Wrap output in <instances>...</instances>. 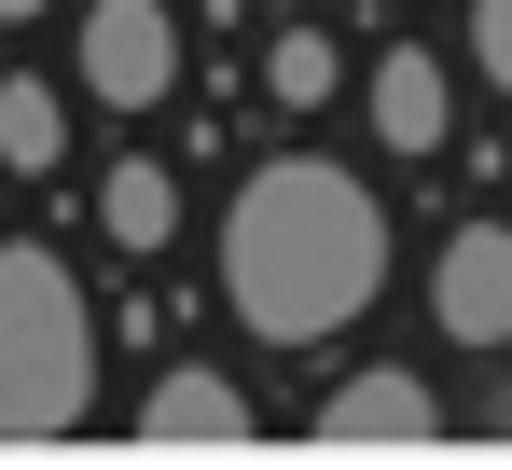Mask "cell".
Wrapping results in <instances>:
<instances>
[{
	"instance_id": "9",
	"label": "cell",
	"mask_w": 512,
	"mask_h": 470,
	"mask_svg": "<svg viewBox=\"0 0 512 470\" xmlns=\"http://www.w3.org/2000/svg\"><path fill=\"white\" fill-rule=\"evenodd\" d=\"M0 166H14V180H56V166H70V111H56V83H0Z\"/></svg>"
},
{
	"instance_id": "6",
	"label": "cell",
	"mask_w": 512,
	"mask_h": 470,
	"mask_svg": "<svg viewBox=\"0 0 512 470\" xmlns=\"http://www.w3.org/2000/svg\"><path fill=\"white\" fill-rule=\"evenodd\" d=\"M319 443H346V457H416V443H443V401H429L402 360H374V374H346V388L319 401Z\"/></svg>"
},
{
	"instance_id": "13",
	"label": "cell",
	"mask_w": 512,
	"mask_h": 470,
	"mask_svg": "<svg viewBox=\"0 0 512 470\" xmlns=\"http://www.w3.org/2000/svg\"><path fill=\"white\" fill-rule=\"evenodd\" d=\"M14 14H42V0H0V28H14Z\"/></svg>"
},
{
	"instance_id": "1",
	"label": "cell",
	"mask_w": 512,
	"mask_h": 470,
	"mask_svg": "<svg viewBox=\"0 0 512 470\" xmlns=\"http://www.w3.org/2000/svg\"><path fill=\"white\" fill-rule=\"evenodd\" d=\"M374 291H388V208H374V180L333 166V153H263L236 180V208H222V305L250 318V346L305 360L346 318H374Z\"/></svg>"
},
{
	"instance_id": "10",
	"label": "cell",
	"mask_w": 512,
	"mask_h": 470,
	"mask_svg": "<svg viewBox=\"0 0 512 470\" xmlns=\"http://www.w3.org/2000/svg\"><path fill=\"white\" fill-rule=\"evenodd\" d=\"M333 83H346L333 28H277V42H263V97H277V111H333Z\"/></svg>"
},
{
	"instance_id": "12",
	"label": "cell",
	"mask_w": 512,
	"mask_h": 470,
	"mask_svg": "<svg viewBox=\"0 0 512 470\" xmlns=\"http://www.w3.org/2000/svg\"><path fill=\"white\" fill-rule=\"evenodd\" d=\"M471 429H485V443H512V374H499L485 401H471Z\"/></svg>"
},
{
	"instance_id": "11",
	"label": "cell",
	"mask_w": 512,
	"mask_h": 470,
	"mask_svg": "<svg viewBox=\"0 0 512 470\" xmlns=\"http://www.w3.org/2000/svg\"><path fill=\"white\" fill-rule=\"evenodd\" d=\"M471 70L512 97V0H471Z\"/></svg>"
},
{
	"instance_id": "7",
	"label": "cell",
	"mask_w": 512,
	"mask_h": 470,
	"mask_svg": "<svg viewBox=\"0 0 512 470\" xmlns=\"http://www.w3.org/2000/svg\"><path fill=\"white\" fill-rule=\"evenodd\" d=\"M360 111H374V139H388L402 166H429L443 139H457V83H443L429 42H388V56L360 70Z\"/></svg>"
},
{
	"instance_id": "5",
	"label": "cell",
	"mask_w": 512,
	"mask_h": 470,
	"mask_svg": "<svg viewBox=\"0 0 512 470\" xmlns=\"http://www.w3.org/2000/svg\"><path fill=\"white\" fill-rule=\"evenodd\" d=\"M167 83H180V28H167V0H97V14H84V97L153 111Z\"/></svg>"
},
{
	"instance_id": "4",
	"label": "cell",
	"mask_w": 512,
	"mask_h": 470,
	"mask_svg": "<svg viewBox=\"0 0 512 470\" xmlns=\"http://www.w3.org/2000/svg\"><path fill=\"white\" fill-rule=\"evenodd\" d=\"M139 443H153V457H236V443H250V388H236L222 360H167V374L139 388Z\"/></svg>"
},
{
	"instance_id": "3",
	"label": "cell",
	"mask_w": 512,
	"mask_h": 470,
	"mask_svg": "<svg viewBox=\"0 0 512 470\" xmlns=\"http://www.w3.org/2000/svg\"><path fill=\"white\" fill-rule=\"evenodd\" d=\"M429 318L443 346H512V222H457L429 249Z\"/></svg>"
},
{
	"instance_id": "2",
	"label": "cell",
	"mask_w": 512,
	"mask_h": 470,
	"mask_svg": "<svg viewBox=\"0 0 512 470\" xmlns=\"http://www.w3.org/2000/svg\"><path fill=\"white\" fill-rule=\"evenodd\" d=\"M97 415V318H84V277L14 235L0 249V443H70Z\"/></svg>"
},
{
	"instance_id": "8",
	"label": "cell",
	"mask_w": 512,
	"mask_h": 470,
	"mask_svg": "<svg viewBox=\"0 0 512 470\" xmlns=\"http://www.w3.org/2000/svg\"><path fill=\"white\" fill-rule=\"evenodd\" d=\"M97 235H111L125 263H153V249H167V235H180V166H153V153H125V166H111V180H97Z\"/></svg>"
}]
</instances>
